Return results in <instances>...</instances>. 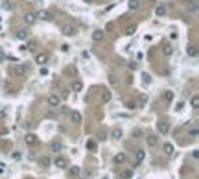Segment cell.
Segmentation results:
<instances>
[{
    "label": "cell",
    "mask_w": 199,
    "mask_h": 179,
    "mask_svg": "<svg viewBox=\"0 0 199 179\" xmlns=\"http://www.w3.org/2000/svg\"><path fill=\"white\" fill-rule=\"evenodd\" d=\"M35 17H37V19H41V20H52V19H54V15H52L48 9H41Z\"/></svg>",
    "instance_id": "obj_3"
},
{
    "label": "cell",
    "mask_w": 199,
    "mask_h": 179,
    "mask_svg": "<svg viewBox=\"0 0 199 179\" xmlns=\"http://www.w3.org/2000/svg\"><path fill=\"white\" fill-rule=\"evenodd\" d=\"M28 35H30V32H28V30H19V32H17V37H19L20 41L28 39Z\"/></svg>",
    "instance_id": "obj_16"
},
{
    "label": "cell",
    "mask_w": 199,
    "mask_h": 179,
    "mask_svg": "<svg viewBox=\"0 0 199 179\" xmlns=\"http://www.w3.org/2000/svg\"><path fill=\"white\" fill-rule=\"evenodd\" d=\"M87 150H90V152H96V142L94 140H87Z\"/></svg>",
    "instance_id": "obj_23"
},
{
    "label": "cell",
    "mask_w": 199,
    "mask_h": 179,
    "mask_svg": "<svg viewBox=\"0 0 199 179\" xmlns=\"http://www.w3.org/2000/svg\"><path fill=\"white\" fill-rule=\"evenodd\" d=\"M172 54H173V46H172V44H168V46H164V56H168V57H170Z\"/></svg>",
    "instance_id": "obj_25"
},
{
    "label": "cell",
    "mask_w": 199,
    "mask_h": 179,
    "mask_svg": "<svg viewBox=\"0 0 199 179\" xmlns=\"http://www.w3.org/2000/svg\"><path fill=\"white\" fill-rule=\"evenodd\" d=\"M133 32H135V26H131V28H127V35H131Z\"/></svg>",
    "instance_id": "obj_41"
},
{
    "label": "cell",
    "mask_w": 199,
    "mask_h": 179,
    "mask_svg": "<svg viewBox=\"0 0 199 179\" xmlns=\"http://www.w3.org/2000/svg\"><path fill=\"white\" fill-rule=\"evenodd\" d=\"M61 148H63L61 142H52V150H54V152H61Z\"/></svg>",
    "instance_id": "obj_31"
},
{
    "label": "cell",
    "mask_w": 199,
    "mask_h": 179,
    "mask_svg": "<svg viewBox=\"0 0 199 179\" xmlns=\"http://www.w3.org/2000/svg\"><path fill=\"white\" fill-rule=\"evenodd\" d=\"M35 20H37V17H35V13H26V15H24V22H26L28 26L35 24Z\"/></svg>",
    "instance_id": "obj_7"
},
{
    "label": "cell",
    "mask_w": 199,
    "mask_h": 179,
    "mask_svg": "<svg viewBox=\"0 0 199 179\" xmlns=\"http://www.w3.org/2000/svg\"><path fill=\"white\" fill-rule=\"evenodd\" d=\"M61 33H63L65 37H74V35L78 33V28L72 26V24H63V26H61Z\"/></svg>",
    "instance_id": "obj_1"
},
{
    "label": "cell",
    "mask_w": 199,
    "mask_h": 179,
    "mask_svg": "<svg viewBox=\"0 0 199 179\" xmlns=\"http://www.w3.org/2000/svg\"><path fill=\"white\" fill-rule=\"evenodd\" d=\"M131 176H133V172H131V170H125V172H122V179H131Z\"/></svg>",
    "instance_id": "obj_32"
},
{
    "label": "cell",
    "mask_w": 199,
    "mask_h": 179,
    "mask_svg": "<svg viewBox=\"0 0 199 179\" xmlns=\"http://www.w3.org/2000/svg\"><path fill=\"white\" fill-rule=\"evenodd\" d=\"M127 6H129V9H131V11H137V9L140 7V2H138V0H129V2H127Z\"/></svg>",
    "instance_id": "obj_13"
},
{
    "label": "cell",
    "mask_w": 199,
    "mask_h": 179,
    "mask_svg": "<svg viewBox=\"0 0 199 179\" xmlns=\"http://www.w3.org/2000/svg\"><path fill=\"white\" fill-rule=\"evenodd\" d=\"M197 135H199V131H197V126H194V127L190 129V137H192V139H197Z\"/></svg>",
    "instance_id": "obj_27"
},
{
    "label": "cell",
    "mask_w": 199,
    "mask_h": 179,
    "mask_svg": "<svg viewBox=\"0 0 199 179\" xmlns=\"http://www.w3.org/2000/svg\"><path fill=\"white\" fill-rule=\"evenodd\" d=\"M142 81H144V85H149L151 83V76L149 74H142Z\"/></svg>",
    "instance_id": "obj_28"
},
{
    "label": "cell",
    "mask_w": 199,
    "mask_h": 179,
    "mask_svg": "<svg viewBox=\"0 0 199 179\" xmlns=\"http://www.w3.org/2000/svg\"><path fill=\"white\" fill-rule=\"evenodd\" d=\"M46 61H48V54H44V52H42V54H37V56H35V63H39L41 67H42V65H44Z\"/></svg>",
    "instance_id": "obj_10"
},
{
    "label": "cell",
    "mask_w": 199,
    "mask_h": 179,
    "mask_svg": "<svg viewBox=\"0 0 199 179\" xmlns=\"http://www.w3.org/2000/svg\"><path fill=\"white\" fill-rule=\"evenodd\" d=\"M4 166H6V164H4V162H0V174L4 172Z\"/></svg>",
    "instance_id": "obj_42"
},
{
    "label": "cell",
    "mask_w": 199,
    "mask_h": 179,
    "mask_svg": "<svg viewBox=\"0 0 199 179\" xmlns=\"http://www.w3.org/2000/svg\"><path fill=\"white\" fill-rule=\"evenodd\" d=\"M111 137H113L114 140H120V139H122V129H120V127H116V129H113Z\"/></svg>",
    "instance_id": "obj_19"
},
{
    "label": "cell",
    "mask_w": 199,
    "mask_h": 179,
    "mask_svg": "<svg viewBox=\"0 0 199 179\" xmlns=\"http://www.w3.org/2000/svg\"><path fill=\"white\" fill-rule=\"evenodd\" d=\"M54 164H56L57 168H66V166H68V161L65 159L63 155H57V157L54 159Z\"/></svg>",
    "instance_id": "obj_4"
},
{
    "label": "cell",
    "mask_w": 199,
    "mask_h": 179,
    "mask_svg": "<svg viewBox=\"0 0 199 179\" xmlns=\"http://www.w3.org/2000/svg\"><path fill=\"white\" fill-rule=\"evenodd\" d=\"M92 41H94V42H101V41H103V32H101V30H94V32H92Z\"/></svg>",
    "instance_id": "obj_9"
},
{
    "label": "cell",
    "mask_w": 199,
    "mask_h": 179,
    "mask_svg": "<svg viewBox=\"0 0 199 179\" xmlns=\"http://www.w3.org/2000/svg\"><path fill=\"white\" fill-rule=\"evenodd\" d=\"M70 174H72V176H80V168H78V166H72V168H70Z\"/></svg>",
    "instance_id": "obj_33"
},
{
    "label": "cell",
    "mask_w": 199,
    "mask_h": 179,
    "mask_svg": "<svg viewBox=\"0 0 199 179\" xmlns=\"http://www.w3.org/2000/svg\"><path fill=\"white\" fill-rule=\"evenodd\" d=\"M131 135H133V139H140V137H142V129H133Z\"/></svg>",
    "instance_id": "obj_30"
},
{
    "label": "cell",
    "mask_w": 199,
    "mask_h": 179,
    "mask_svg": "<svg viewBox=\"0 0 199 179\" xmlns=\"http://www.w3.org/2000/svg\"><path fill=\"white\" fill-rule=\"evenodd\" d=\"M48 103H50V107H59L61 98L57 94H50V96H48Z\"/></svg>",
    "instance_id": "obj_6"
},
{
    "label": "cell",
    "mask_w": 199,
    "mask_h": 179,
    "mask_svg": "<svg viewBox=\"0 0 199 179\" xmlns=\"http://www.w3.org/2000/svg\"><path fill=\"white\" fill-rule=\"evenodd\" d=\"M26 144H30V146H33V144H37V137L35 135H26Z\"/></svg>",
    "instance_id": "obj_18"
},
{
    "label": "cell",
    "mask_w": 199,
    "mask_h": 179,
    "mask_svg": "<svg viewBox=\"0 0 199 179\" xmlns=\"http://www.w3.org/2000/svg\"><path fill=\"white\" fill-rule=\"evenodd\" d=\"M190 105H192L194 109H197V107H199V96H197V94H194V96L190 98Z\"/></svg>",
    "instance_id": "obj_20"
},
{
    "label": "cell",
    "mask_w": 199,
    "mask_h": 179,
    "mask_svg": "<svg viewBox=\"0 0 199 179\" xmlns=\"http://www.w3.org/2000/svg\"><path fill=\"white\" fill-rule=\"evenodd\" d=\"M41 164H42V166H48V164H50V159H48V157H41Z\"/></svg>",
    "instance_id": "obj_34"
},
{
    "label": "cell",
    "mask_w": 199,
    "mask_h": 179,
    "mask_svg": "<svg viewBox=\"0 0 199 179\" xmlns=\"http://www.w3.org/2000/svg\"><path fill=\"white\" fill-rule=\"evenodd\" d=\"M11 159H20V153H19V152H15V153H11Z\"/></svg>",
    "instance_id": "obj_39"
},
{
    "label": "cell",
    "mask_w": 199,
    "mask_h": 179,
    "mask_svg": "<svg viewBox=\"0 0 199 179\" xmlns=\"http://www.w3.org/2000/svg\"><path fill=\"white\" fill-rule=\"evenodd\" d=\"M61 50H63V52H68V50H70V46H68V44H63V46H61Z\"/></svg>",
    "instance_id": "obj_40"
},
{
    "label": "cell",
    "mask_w": 199,
    "mask_h": 179,
    "mask_svg": "<svg viewBox=\"0 0 199 179\" xmlns=\"http://www.w3.org/2000/svg\"><path fill=\"white\" fill-rule=\"evenodd\" d=\"M109 100H111V92L105 91V92H103V102H109Z\"/></svg>",
    "instance_id": "obj_35"
},
{
    "label": "cell",
    "mask_w": 199,
    "mask_h": 179,
    "mask_svg": "<svg viewBox=\"0 0 199 179\" xmlns=\"http://www.w3.org/2000/svg\"><path fill=\"white\" fill-rule=\"evenodd\" d=\"M155 13H157V15H164V13H166V6H164V4H160V6H157V9H155Z\"/></svg>",
    "instance_id": "obj_24"
},
{
    "label": "cell",
    "mask_w": 199,
    "mask_h": 179,
    "mask_svg": "<svg viewBox=\"0 0 199 179\" xmlns=\"http://www.w3.org/2000/svg\"><path fill=\"white\" fill-rule=\"evenodd\" d=\"M146 142H148V146H157V142H159V137H157V135H148Z\"/></svg>",
    "instance_id": "obj_12"
},
{
    "label": "cell",
    "mask_w": 199,
    "mask_h": 179,
    "mask_svg": "<svg viewBox=\"0 0 199 179\" xmlns=\"http://www.w3.org/2000/svg\"><path fill=\"white\" fill-rule=\"evenodd\" d=\"M164 100H166V102H172V100H173V92H172V91H166V92H164Z\"/></svg>",
    "instance_id": "obj_29"
},
{
    "label": "cell",
    "mask_w": 199,
    "mask_h": 179,
    "mask_svg": "<svg viewBox=\"0 0 199 179\" xmlns=\"http://www.w3.org/2000/svg\"><path fill=\"white\" fill-rule=\"evenodd\" d=\"M144 159H146V150L138 148V150L135 152V162H137V164H140V162H142Z\"/></svg>",
    "instance_id": "obj_5"
},
{
    "label": "cell",
    "mask_w": 199,
    "mask_h": 179,
    "mask_svg": "<svg viewBox=\"0 0 199 179\" xmlns=\"http://www.w3.org/2000/svg\"><path fill=\"white\" fill-rule=\"evenodd\" d=\"M122 162H125V153H116L114 155V164H122Z\"/></svg>",
    "instance_id": "obj_15"
},
{
    "label": "cell",
    "mask_w": 199,
    "mask_h": 179,
    "mask_svg": "<svg viewBox=\"0 0 199 179\" xmlns=\"http://www.w3.org/2000/svg\"><path fill=\"white\" fill-rule=\"evenodd\" d=\"M81 89H83V83H81L80 80L72 83V91H74V92H81Z\"/></svg>",
    "instance_id": "obj_17"
},
{
    "label": "cell",
    "mask_w": 199,
    "mask_h": 179,
    "mask_svg": "<svg viewBox=\"0 0 199 179\" xmlns=\"http://www.w3.org/2000/svg\"><path fill=\"white\" fill-rule=\"evenodd\" d=\"M186 54H188L190 57H196V56H197V48H196L194 44H188V46H186Z\"/></svg>",
    "instance_id": "obj_11"
},
{
    "label": "cell",
    "mask_w": 199,
    "mask_h": 179,
    "mask_svg": "<svg viewBox=\"0 0 199 179\" xmlns=\"http://www.w3.org/2000/svg\"><path fill=\"white\" fill-rule=\"evenodd\" d=\"M157 129H159L162 135H166V133L170 131V126H168V122H159V124H157Z\"/></svg>",
    "instance_id": "obj_8"
},
{
    "label": "cell",
    "mask_w": 199,
    "mask_h": 179,
    "mask_svg": "<svg viewBox=\"0 0 199 179\" xmlns=\"http://www.w3.org/2000/svg\"><path fill=\"white\" fill-rule=\"evenodd\" d=\"M26 50H30V52H35V50H37V42H35V41H28V46H26Z\"/></svg>",
    "instance_id": "obj_22"
},
{
    "label": "cell",
    "mask_w": 199,
    "mask_h": 179,
    "mask_svg": "<svg viewBox=\"0 0 199 179\" xmlns=\"http://www.w3.org/2000/svg\"><path fill=\"white\" fill-rule=\"evenodd\" d=\"M125 107H127V109H137V102H135V100H127V102H125Z\"/></svg>",
    "instance_id": "obj_26"
},
{
    "label": "cell",
    "mask_w": 199,
    "mask_h": 179,
    "mask_svg": "<svg viewBox=\"0 0 199 179\" xmlns=\"http://www.w3.org/2000/svg\"><path fill=\"white\" fill-rule=\"evenodd\" d=\"M11 74H13V76H17V78L26 76V67H24V65H20V63L13 65V67H11Z\"/></svg>",
    "instance_id": "obj_2"
},
{
    "label": "cell",
    "mask_w": 199,
    "mask_h": 179,
    "mask_svg": "<svg viewBox=\"0 0 199 179\" xmlns=\"http://www.w3.org/2000/svg\"><path fill=\"white\" fill-rule=\"evenodd\" d=\"M41 76H48V68L46 67H41Z\"/></svg>",
    "instance_id": "obj_36"
},
{
    "label": "cell",
    "mask_w": 199,
    "mask_h": 179,
    "mask_svg": "<svg viewBox=\"0 0 199 179\" xmlns=\"http://www.w3.org/2000/svg\"><path fill=\"white\" fill-rule=\"evenodd\" d=\"M7 146H9L7 140H0V148H7Z\"/></svg>",
    "instance_id": "obj_38"
},
{
    "label": "cell",
    "mask_w": 199,
    "mask_h": 179,
    "mask_svg": "<svg viewBox=\"0 0 199 179\" xmlns=\"http://www.w3.org/2000/svg\"><path fill=\"white\" fill-rule=\"evenodd\" d=\"M164 153H166V155H173V146H172L170 142L164 144Z\"/></svg>",
    "instance_id": "obj_21"
},
{
    "label": "cell",
    "mask_w": 199,
    "mask_h": 179,
    "mask_svg": "<svg viewBox=\"0 0 199 179\" xmlns=\"http://www.w3.org/2000/svg\"><path fill=\"white\" fill-rule=\"evenodd\" d=\"M70 120H72L74 124H80L81 122V115L78 113V111H72V113H70Z\"/></svg>",
    "instance_id": "obj_14"
},
{
    "label": "cell",
    "mask_w": 199,
    "mask_h": 179,
    "mask_svg": "<svg viewBox=\"0 0 199 179\" xmlns=\"http://www.w3.org/2000/svg\"><path fill=\"white\" fill-rule=\"evenodd\" d=\"M182 107H184V103H182V102H179V103H177V107H175V111L179 113V111H182Z\"/></svg>",
    "instance_id": "obj_37"
},
{
    "label": "cell",
    "mask_w": 199,
    "mask_h": 179,
    "mask_svg": "<svg viewBox=\"0 0 199 179\" xmlns=\"http://www.w3.org/2000/svg\"><path fill=\"white\" fill-rule=\"evenodd\" d=\"M83 2H85V4H90V2H92V0H83Z\"/></svg>",
    "instance_id": "obj_43"
}]
</instances>
